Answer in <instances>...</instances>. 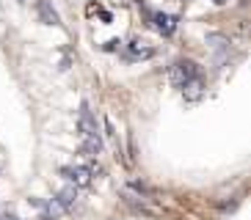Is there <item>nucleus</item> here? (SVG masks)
Returning <instances> with one entry per match:
<instances>
[{
	"mask_svg": "<svg viewBox=\"0 0 251 220\" xmlns=\"http://www.w3.org/2000/svg\"><path fill=\"white\" fill-rule=\"evenodd\" d=\"M169 77H171V83H174L177 88H182V86H188L191 80L199 77V66L193 64V61H177V64L171 66Z\"/></svg>",
	"mask_w": 251,
	"mask_h": 220,
	"instance_id": "f257e3e1",
	"label": "nucleus"
},
{
	"mask_svg": "<svg viewBox=\"0 0 251 220\" xmlns=\"http://www.w3.org/2000/svg\"><path fill=\"white\" fill-rule=\"evenodd\" d=\"M97 171H100V168H86V165H72V168H64L61 174H64V179H67V182L72 184V187H89Z\"/></svg>",
	"mask_w": 251,
	"mask_h": 220,
	"instance_id": "f03ea898",
	"label": "nucleus"
},
{
	"mask_svg": "<svg viewBox=\"0 0 251 220\" xmlns=\"http://www.w3.org/2000/svg\"><path fill=\"white\" fill-rule=\"evenodd\" d=\"M77 130H80V135H83V138L100 135V132H97V121H94V116H91L89 102H83V105H80V116H77Z\"/></svg>",
	"mask_w": 251,
	"mask_h": 220,
	"instance_id": "7ed1b4c3",
	"label": "nucleus"
},
{
	"mask_svg": "<svg viewBox=\"0 0 251 220\" xmlns=\"http://www.w3.org/2000/svg\"><path fill=\"white\" fill-rule=\"evenodd\" d=\"M152 25L160 30L163 36H171L177 30V17H169V14H152Z\"/></svg>",
	"mask_w": 251,
	"mask_h": 220,
	"instance_id": "20e7f679",
	"label": "nucleus"
},
{
	"mask_svg": "<svg viewBox=\"0 0 251 220\" xmlns=\"http://www.w3.org/2000/svg\"><path fill=\"white\" fill-rule=\"evenodd\" d=\"M55 201H58V204L64 206V209H72V206H75V201H77V187L67 184V187H64V190H61L58 196H55Z\"/></svg>",
	"mask_w": 251,
	"mask_h": 220,
	"instance_id": "39448f33",
	"label": "nucleus"
},
{
	"mask_svg": "<svg viewBox=\"0 0 251 220\" xmlns=\"http://www.w3.org/2000/svg\"><path fill=\"white\" fill-rule=\"evenodd\" d=\"M100 152H102V138H100V135L83 138V154H86V157H97Z\"/></svg>",
	"mask_w": 251,
	"mask_h": 220,
	"instance_id": "423d86ee",
	"label": "nucleus"
},
{
	"mask_svg": "<svg viewBox=\"0 0 251 220\" xmlns=\"http://www.w3.org/2000/svg\"><path fill=\"white\" fill-rule=\"evenodd\" d=\"M39 14H42V20H45L47 25H58V14L50 8V3H42V6H39Z\"/></svg>",
	"mask_w": 251,
	"mask_h": 220,
	"instance_id": "0eeeda50",
	"label": "nucleus"
},
{
	"mask_svg": "<svg viewBox=\"0 0 251 220\" xmlns=\"http://www.w3.org/2000/svg\"><path fill=\"white\" fill-rule=\"evenodd\" d=\"M0 220H17V218H14V215H3Z\"/></svg>",
	"mask_w": 251,
	"mask_h": 220,
	"instance_id": "6e6552de",
	"label": "nucleus"
}]
</instances>
